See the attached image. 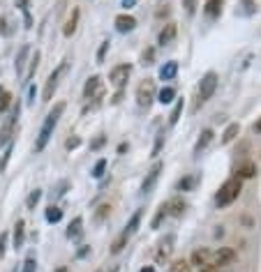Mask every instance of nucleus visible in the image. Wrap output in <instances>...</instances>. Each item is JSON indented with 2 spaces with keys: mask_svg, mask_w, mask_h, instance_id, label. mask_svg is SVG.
Listing matches in <instances>:
<instances>
[{
  "mask_svg": "<svg viewBox=\"0 0 261 272\" xmlns=\"http://www.w3.org/2000/svg\"><path fill=\"white\" fill-rule=\"evenodd\" d=\"M215 88H217V74H215V72H208V74H204V79H201L199 88H196L194 111H199L201 106H204L208 99H211L213 92H215Z\"/></svg>",
  "mask_w": 261,
  "mask_h": 272,
  "instance_id": "3",
  "label": "nucleus"
},
{
  "mask_svg": "<svg viewBox=\"0 0 261 272\" xmlns=\"http://www.w3.org/2000/svg\"><path fill=\"white\" fill-rule=\"evenodd\" d=\"M76 23H79V10H72V16L67 19L65 28H63V35L65 37H72L76 32Z\"/></svg>",
  "mask_w": 261,
  "mask_h": 272,
  "instance_id": "20",
  "label": "nucleus"
},
{
  "mask_svg": "<svg viewBox=\"0 0 261 272\" xmlns=\"http://www.w3.org/2000/svg\"><path fill=\"white\" fill-rule=\"evenodd\" d=\"M5 25H7V21H5V19H0V35H5V32H7Z\"/></svg>",
  "mask_w": 261,
  "mask_h": 272,
  "instance_id": "44",
  "label": "nucleus"
},
{
  "mask_svg": "<svg viewBox=\"0 0 261 272\" xmlns=\"http://www.w3.org/2000/svg\"><path fill=\"white\" fill-rule=\"evenodd\" d=\"M190 187H192V178H185V180L178 182V189H181V192H185V189H190Z\"/></svg>",
  "mask_w": 261,
  "mask_h": 272,
  "instance_id": "42",
  "label": "nucleus"
},
{
  "mask_svg": "<svg viewBox=\"0 0 261 272\" xmlns=\"http://www.w3.org/2000/svg\"><path fill=\"white\" fill-rule=\"evenodd\" d=\"M254 173H256V166L252 164V161H247V164L238 166V176H241V178H252Z\"/></svg>",
  "mask_w": 261,
  "mask_h": 272,
  "instance_id": "28",
  "label": "nucleus"
},
{
  "mask_svg": "<svg viewBox=\"0 0 261 272\" xmlns=\"http://www.w3.org/2000/svg\"><path fill=\"white\" fill-rule=\"evenodd\" d=\"M238 134H241V125H238V122H234V125H229V127H226V131L222 134V143H231Z\"/></svg>",
  "mask_w": 261,
  "mask_h": 272,
  "instance_id": "24",
  "label": "nucleus"
},
{
  "mask_svg": "<svg viewBox=\"0 0 261 272\" xmlns=\"http://www.w3.org/2000/svg\"><path fill=\"white\" fill-rule=\"evenodd\" d=\"M166 206H169V215H173V217H181L183 212H185L187 203L183 201V198H173V201H166Z\"/></svg>",
  "mask_w": 261,
  "mask_h": 272,
  "instance_id": "22",
  "label": "nucleus"
},
{
  "mask_svg": "<svg viewBox=\"0 0 261 272\" xmlns=\"http://www.w3.org/2000/svg\"><path fill=\"white\" fill-rule=\"evenodd\" d=\"M58 272H70V270H65V267H61V270H58Z\"/></svg>",
  "mask_w": 261,
  "mask_h": 272,
  "instance_id": "49",
  "label": "nucleus"
},
{
  "mask_svg": "<svg viewBox=\"0 0 261 272\" xmlns=\"http://www.w3.org/2000/svg\"><path fill=\"white\" fill-rule=\"evenodd\" d=\"M241 189H243V185H241V178H229V180L224 182V185L220 187V192H217V196H215V203L220 208H226V206H231V203L236 201L238 198V194H241Z\"/></svg>",
  "mask_w": 261,
  "mask_h": 272,
  "instance_id": "2",
  "label": "nucleus"
},
{
  "mask_svg": "<svg viewBox=\"0 0 261 272\" xmlns=\"http://www.w3.org/2000/svg\"><path fill=\"white\" fill-rule=\"evenodd\" d=\"M63 111H65V104L61 101V104H55V106H53V111H51L49 116L44 118V125H42L40 136H37V143H35V150H37V152L44 150L46 143L51 141V134H53V129H55V125H58V120H61Z\"/></svg>",
  "mask_w": 261,
  "mask_h": 272,
  "instance_id": "1",
  "label": "nucleus"
},
{
  "mask_svg": "<svg viewBox=\"0 0 261 272\" xmlns=\"http://www.w3.org/2000/svg\"><path fill=\"white\" fill-rule=\"evenodd\" d=\"M192 263H194L196 267H208V265H213V252L211 249H196L194 254H192Z\"/></svg>",
  "mask_w": 261,
  "mask_h": 272,
  "instance_id": "13",
  "label": "nucleus"
},
{
  "mask_svg": "<svg viewBox=\"0 0 261 272\" xmlns=\"http://www.w3.org/2000/svg\"><path fill=\"white\" fill-rule=\"evenodd\" d=\"M183 7H185L187 16H194V12H196V0H183Z\"/></svg>",
  "mask_w": 261,
  "mask_h": 272,
  "instance_id": "37",
  "label": "nucleus"
},
{
  "mask_svg": "<svg viewBox=\"0 0 261 272\" xmlns=\"http://www.w3.org/2000/svg\"><path fill=\"white\" fill-rule=\"evenodd\" d=\"M222 5H224V0H206V5H204V14L208 19H217L222 14Z\"/></svg>",
  "mask_w": 261,
  "mask_h": 272,
  "instance_id": "16",
  "label": "nucleus"
},
{
  "mask_svg": "<svg viewBox=\"0 0 261 272\" xmlns=\"http://www.w3.org/2000/svg\"><path fill=\"white\" fill-rule=\"evenodd\" d=\"M37 65H40V51H35V53H33V58H31V70H28V76H25L28 81H31L33 76H35Z\"/></svg>",
  "mask_w": 261,
  "mask_h": 272,
  "instance_id": "31",
  "label": "nucleus"
},
{
  "mask_svg": "<svg viewBox=\"0 0 261 272\" xmlns=\"http://www.w3.org/2000/svg\"><path fill=\"white\" fill-rule=\"evenodd\" d=\"M136 0H123V7H134Z\"/></svg>",
  "mask_w": 261,
  "mask_h": 272,
  "instance_id": "45",
  "label": "nucleus"
},
{
  "mask_svg": "<svg viewBox=\"0 0 261 272\" xmlns=\"http://www.w3.org/2000/svg\"><path fill=\"white\" fill-rule=\"evenodd\" d=\"M236 261V252L229 247H220L215 254H213V265L215 267H224V265H231Z\"/></svg>",
  "mask_w": 261,
  "mask_h": 272,
  "instance_id": "10",
  "label": "nucleus"
},
{
  "mask_svg": "<svg viewBox=\"0 0 261 272\" xmlns=\"http://www.w3.org/2000/svg\"><path fill=\"white\" fill-rule=\"evenodd\" d=\"M141 272H155V267H153V265H146V267H141Z\"/></svg>",
  "mask_w": 261,
  "mask_h": 272,
  "instance_id": "47",
  "label": "nucleus"
},
{
  "mask_svg": "<svg viewBox=\"0 0 261 272\" xmlns=\"http://www.w3.org/2000/svg\"><path fill=\"white\" fill-rule=\"evenodd\" d=\"M81 226H83V219L76 217L74 222L70 224V228H67V237H79L81 235Z\"/></svg>",
  "mask_w": 261,
  "mask_h": 272,
  "instance_id": "27",
  "label": "nucleus"
},
{
  "mask_svg": "<svg viewBox=\"0 0 261 272\" xmlns=\"http://www.w3.org/2000/svg\"><path fill=\"white\" fill-rule=\"evenodd\" d=\"M245 3H247V5H250V0H245Z\"/></svg>",
  "mask_w": 261,
  "mask_h": 272,
  "instance_id": "50",
  "label": "nucleus"
},
{
  "mask_svg": "<svg viewBox=\"0 0 261 272\" xmlns=\"http://www.w3.org/2000/svg\"><path fill=\"white\" fill-rule=\"evenodd\" d=\"M23 272H37V263H35V258H25V263H23Z\"/></svg>",
  "mask_w": 261,
  "mask_h": 272,
  "instance_id": "38",
  "label": "nucleus"
},
{
  "mask_svg": "<svg viewBox=\"0 0 261 272\" xmlns=\"http://www.w3.org/2000/svg\"><path fill=\"white\" fill-rule=\"evenodd\" d=\"M61 219H63V210H61V208H55V206L46 208V222H49V224H58Z\"/></svg>",
  "mask_w": 261,
  "mask_h": 272,
  "instance_id": "25",
  "label": "nucleus"
},
{
  "mask_svg": "<svg viewBox=\"0 0 261 272\" xmlns=\"http://www.w3.org/2000/svg\"><path fill=\"white\" fill-rule=\"evenodd\" d=\"M106 49H109V42H102V46H100V51H97V60H104V56H106Z\"/></svg>",
  "mask_w": 261,
  "mask_h": 272,
  "instance_id": "40",
  "label": "nucleus"
},
{
  "mask_svg": "<svg viewBox=\"0 0 261 272\" xmlns=\"http://www.w3.org/2000/svg\"><path fill=\"white\" fill-rule=\"evenodd\" d=\"M104 171H106V159H100L95 164V168H93V178H102L104 176Z\"/></svg>",
  "mask_w": 261,
  "mask_h": 272,
  "instance_id": "35",
  "label": "nucleus"
},
{
  "mask_svg": "<svg viewBox=\"0 0 261 272\" xmlns=\"http://www.w3.org/2000/svg\"><path fill=\"white\" fill-rule=\"evenodd\" d=\"M173 245H176V237H173V235H164V237H162L160 245H157V252H155V261L157 263L169 261L171 252H173Z\"/></svg>",
  "mask_w": 261,
  "mask_h": 272,
  "instance_id": "9",
  "label": "nucleus"
},
{
  "mask_svg": "<svg viewBox=\"0 0 261 272\" xmlns=\"http://www.w3.org/2000/svg\"><path fill=\"white\" fill-rule=\"evenodd\" d=\"M211 141H213V129H204L199 136V141L194 143V155H201V152L211 146Z\"/></svg>",
  "mask_w": 261,
  "mask_h": 272,
  "instance_id": "18",
  "label": "nucleus"
},
{
  "mask_svg": "<svg viewBox=\"0 0 261 272\" xmlns=\"http://www.w3.org/2000/svg\"><path fill=\"white\" fill-rule=\"evenodd\" d=\"M153 60H155V51L153 49H146L141 53V65H153Z\"/></svg>",
  "mask_w": 261,
  "mask_h": 272,
  "instance_id": "34",
  "label": "nucleus"
},
{
  "mask_svg": "<svg viewBox=\"0 0 261 272\" xmlns=\"http://www.w3.org/2000/svg\"><path fill=\"white\" fill-rule=\"evenodd\" d=\"M169 217V206L166 203H162L160 208H157V215L153 217V222H151V226L153 228H160V224H162V219H166Z\"/></svg>",
  "mask_w": 261,
  "mask_h": 272,
  "instance_id": "23",
  "label": "nucleus"
},
{
  "mask_svg": "<svg viewBox=\"0 0 261 272\" xmlns=\"http://www.w3.org/2000/svg\"><path fill=\"white\" fill-rule=\"evenodd\" d=\"M40 198H42V192H40V189L31 192V196H28V201H25V208H28V210H35V206L40 203Z\"/></svg>",
  "mask_w": 261,
  "mask_h": 272,
  "instance_id": "30",
  "label": "nucleus"
},
{
  "mask_svg": "<svg viewBox=\"0 0 261 272\" xmlns=\"http://www.w3.org/2000/svg\"><path fill=\"white\" fill-rule=\"evenodd\" d=\"M63 72H65V62H63L61 67H55V70L49 74L46 86H44V92H42V101H51V99H53V92H55V88H58V81H61Z\"/></svg>",
  "mask_w": 261,
  "mask_h": 272,
  "instance_id": "6",
  "label": "nucleus"
},
{
  "mask_svg": "<svg viewBox=\"0 0 261 272\" xmlns=\"http://www.w3.org/2000/svg\"><path fill=\"white\" fill-rule=\"evenodd\" d=\"M109 212H111L109 206H100V208H97V212H95V222L102 224V222H104V217L109 215Z\"/></svg>",
  "mask_w": 261,
  "mask_h": 272,
  "instance_id": "36",
  "label": "nucleus"
},
{
  "mask_svg": "<svg viewBox=\"0 0 261 272\" xmlns=\"http://www.w3.org/2000/svg\"><path fill=\"white\" fill-rule=\"evenodd\" d=\"M256 131H261V120H259V122H256Z\"/></svg>",
  "mask_w": 261,
  "mask_h": 272,
  "instance_id": "48",
  "label": "nucleus"
},
{
  "mask_svg": "<svg viewBox=\"0 0 261 272\" xmlns=\"http://www.w3.org/2000/svg\"><path fill=\"white\" fill-rule=\"evenodd\" d=\"M134 25H136L134 16H130V14L115 16V28H118V32H130V30H134Z\"/></svg>",
  "mask_w": 261,
  "mask_h": 272,
  "instance_id": "15",
  "label": "nucleus"
},
{
  "mask_svg": "<svg viewBox=\"0 0 261 272\" xmlns=\"http://www.w3.org/2000/svg\"><path fill=\"white\" fill-rule=\"evenodd\" d=\"M10 104H12V95L7 90H3V88H0V113L5 111Z\"/></svg>",
  "mask_w": 261,
  "mask_h": 272,
  "instance_id": "32",
  "label": "nucleus"
},
{
  "mask_svg": "<svg viewBox=\"0 0 261 272\" xmlns=\"http://www.w3.org/2000/svg\"><path fill=\"white\" fill-rule=\"evenodd\" d=\"M102 143H104V139H102V136H100V139H97V141H95V143H93V148H100V146H102Z\"/></svg>",
  "mask_w": 261,
  "mask_h": 272,
  "instance_id": "46",
  "label": "nucleus"
},
{
  "mask_svg": "<svg viewBox=\"0 0 261 272\" xmlns=\"http://www.w3.org/2000/svg\"><path fill=\"white\" fill-rule=\"evenodd\" d=\"M141 217H143V212H141V210H136L134 215H132V219H130V222H127L125 231L121 233V237H118V240L113 242V247H111V252H113V254H118V252H121V249L125 247V242L130 240V237L136 233V228H139V224H141Z\"/></svg>",
  "mask_w": 261,
  "mask_h": 272,
  "instance_id": "4",
  "label": "nucleus"
},
{
  "mask_svg": "<svg viewBox=\"0 0 261 272\" xmlns=\"http://www.w3.org/2000/svg\"><path fill=\"white\" fill-rule=\"evenodd\" d=\"M14 249H21L23 247V242H25V224H23V219H19L16 222V226H14Z\"/></svg>",
  "mask_w": 261,
  "mask_h": 272,
  "instance_id": "19",
  "label": "nucleus"
},
{
  "mask_svg": "<svg viewBox=\"0 0 261 272\" xmlns=\"http://www.w3.org/2000/svg\"><path fill=\"white\" fill-rule=\"evenodd\" d=\"M16 118H19V104H16V109L12 111V116L7 118L5 127H3V134H0V143H3V146H7V143H10L12 131H14V127H16Z\"/></svg>",
  "mask_w": 261,
  "mask_h": 272,
  "instance_id": "12",
  "label": "nucleus"
},
{
  "mask_svg": "<svg viewBox=\"0 0 261 272\" xmlns=\"http://www.w3.org/2000/svg\"><path fill=\"white\" fill-rule=\"evenodd\" d=\"M162 143H164V134H157V143H155V148H153V155H157V152H160Z\"/></svg>",
  "mask_w": 261,
  "mask_h": 272,
  "instance_id": "43",
  "label": "nucleus"
},
{
  "mask_svg": "<svg viewBox=\"0 0 261 272\" xmlns=\"http://www.w3.org/2000/svg\"><path fill=\"white\" fill-rule=\"evenodd\" d=\"M28 56H31V46L23 44V46L19 49V53H16V60H14L16 74H23V67H25V60H28Z\"/></svg>",
  "mask_w": 261,
  "mask_h": 272,
  "instance_id": "17",
  "label": "nucleus"
},
{
  "mask_svg": "<svg viewBox=\"0 0 261 272\" xmlns=\"http://www.w3.org/2000/svg\"><path fill=\"white\" fill-rule=\"evenodd\" d=\"M130 74H132V65H118V67H113L111 70V74H109V81L113 83L118 90H121L123 86L127 83V79H130Z\"/></svg>",
  "mask_w": 261,
  "mask_h": 272,
  "instance_id": "8",
  "label": "nucleus"
},
{
  "mask_svg": "<svg viewBox=\"0 0 261 272\" xmlns=\"http://www.w3.org/2000/svg\"><path fill=\"white\" fill-rule=\"evenodd\" d=\"M176 35H178V28H176V23H166L164 28H162L160 37H157V44H160V46H169L171 42L176 40Z\"/></svg>",
  "mask_w": 261,
  "mask_h": 272,
  "instance_id": "14",
  "label": "nucleus"
},
{
  "mask_svg": "<svg viewBox=\"0 0 261 272\" xmlns=\"http://www.w3.org/2000/svg\"><path fill=\"white\" fill-rule=\"evenodd\" d=\"M79 143H81V139H76V136H74V139H67L65 148H67V150H74V148H79Z\"/></svg>",
  "mask_w": 261,
  "mask_h": 272,
  "instance_id": "41",
  "label": "nucleus"
},
{
  "mask_svg": "<svg viewBox=\"0 0 261 272\" xmlns=\"http://www.w3.org/2000/svg\"><path fill=\"white\" fill-rule=\"evenodd\" d=\"M5 249H7V233H0V258L5 256Z\"/></svg>",
  "mask_w": 261,
  "mask_h": 272,
  "instance_id": "39",
  "label": "nucleus"
},
{
  "mask_svg": "<svg viewBox=\"0 0 261 272\" xmlns=\"http://www.w3.org/2000/svg\"><path fill=\"white\" fill-rule=\"evenodd\" d=\"M162 168H164V164L162 161H157L155 166L148 171V176H146V180L141 182V192L143 194H151L153 192V187L157 185V178H160V173H162Z\"/></svg>",
  "mask_w": 261,
  "mask_h": 272,
  "instance_id": "11",
  "label": "nucleus"
},
{
  "mask_svg": "<svg viewBox=\"0 0 261 272\" xmlns=\"http://www.w3.org/2000/svg\"><path fill=\"white\" fill-rule=\"evenodd\" d=\"M176 74H178V62H166L164 67L160 70V79L162 81H171V79H176Z\"/></svg>",
  "mask_w": 261,
  "mask_h": 272,
  "instance_id": "21",
  "label": "nucleus"
},
{
  "mask_svg": "<svg viewBox=\"0 0 261 272\" xmlns=\"http://www.w3.org/2000/svg\"><path fill=\"white\" fill-rule=\"evenodd\" d=\"M181 113H183V99H178L176 106H173V111H171V116H169V125H176V122L181 120Z\"/></svg>",
  "mask_w": 261,
  "mask_h": 272,
  "instance_id": "29",
  "label": "nucleus"
},
{
  "mask_svg": "<svg viewBox=\"0 0 261 272\" xmlns=\"http://www.w3.org/2000/svg\"><path fill=\"white\" fill-rule=\"evenodd\" d=\"M173 97H176V90H173V88H162L160 95H157V101H160V104H171Z\"/></svg>",
  "mask_w": 261,
  "mask_h": 272,
  "instance_id": "26",
  "label": "nucleus"
},
{
  "mask_svg": "<svg viewBox=\"0 0 261 272\" xmlns=\"http://www.w3.org/2000/svg\"><path fill=\"white\" fill-rule=\"evenodd\" d=\"M153 99H155V81L146 79L139 86V90H136V101H139V106L148 109V106L153 104Z\"/></svg>",
  "mask_w": 261,
  "mask_h": 272,
  "instance_id": "5",
  "label": "nucleus"
},
{
  "mask_svg": "<svg viewBox=\"0 0 261 272\" xmlns=\"http://www.w3.org/2000/svg\"><path fill=\"white\" fill-rule=\"evenodd\" d=\"M171 272H192V265L187 261H176L171 265Z\"/></svg>",
  "mask_w": 261,
  "mask_h": 272,
  "instance_id": "33",
  "label": "nucleus"
},
{
  "mask_svg": "<svg viewBox=\"0 0 261 272\" xmlns=\"http://www.w3.org/2000/svg\"><path fill=\"white\" fill-rule=\"evenodd\" d=\"M104 90H102V79L100 76H91V79L85 81V88H83V97L85 99H95V104L102 99Z\"/></svg>",
  "mask_w": 261,
  "mask_h": 272,
  "instance_id": "7",
  "label": "nucleus"
}]
</instances>
